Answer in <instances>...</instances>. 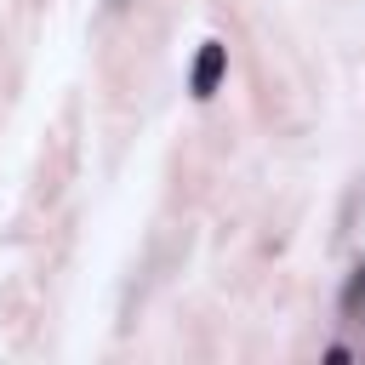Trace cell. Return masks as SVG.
<instances>
[{
    "instance_id": "cell-1",
    "label": "cell",
    "mask_w": 365,
    "mask_h": 365,
    "mask_svg": "<svg viewBox=\"0 0 365 365\" xmlns=\"http://www.w3.org/2000/svg\"><path fill=\"white\" fill-rule=\"evenodd\" d=\"M222 74H228V46H222V40H205L200 57H194V68H188V91L205 103V97H217Z\"/></svg>"
},
{
    "instance_id": "cell-2",
    "label": "cell",
    "mask_w": 365,
    "mask_h": 365,
    "mask_svg": "<svg viewBox=\"0 0 365 365\" xmlns=\"http://www.w3.org/2000/svg\"><path fill=\"white\" fill-rule=\"evenodd\" d=\"M359 308H365V262H359V268H354V274H348V285H342V314H348V319H354V314H359Z\"/></svg>"
}]
</instances>
